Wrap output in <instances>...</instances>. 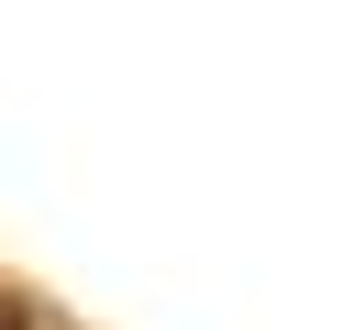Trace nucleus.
Listing matches in <instances>:
<instances>
[{
  "label": "nucleus",
  "mask_w": 352,
  "mask_h": 330,
  "mask_svg": "<svg viewBox=\"0 0 352 330\" xmlns=\"http://www.w3.org/2000/svg\"><path fill=\"white\" fill-rule=\"evenodd\" d=\"M0 330H33V308H22V297H0Z\"/></svg>",
  "instance_id": "obj_1"
}]
</instances>
